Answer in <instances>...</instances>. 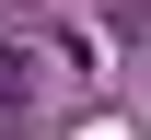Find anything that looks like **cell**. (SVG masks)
Segmentation results:
<instances>
[{"label":"cell","instance_id":"1","mask_svg":"<svg viewBox=\"0 0 151 140\" xmlns=\"http://www.w3.org/2000/svg\"><path fill=\"white\" fill-rule=\"evenodd\" d=\"M23 82H35V59H23V47H0V117L23 105Z\"/></svg>","mask_w":151,"mask_h":140}]
</instances>
